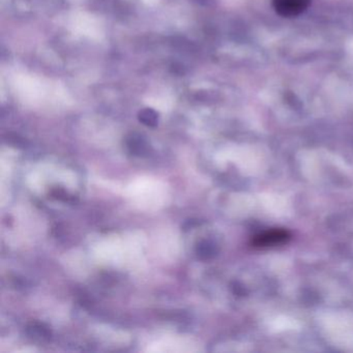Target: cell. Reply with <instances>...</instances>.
I'll use <instances>...</instances> for the list:
<instances>
[{
    "label": "cell",
    "instance_id": "7a4b0ae2",
    "mask_svg": "<svg viewBox=\"0 0 353 353\" xmlns=\"http://www.w3.org/2000/svg\"><path fill=\"white\" fill-rule=\"evenodd\" d=\"M286 236L287 233L284 231H274V232H270L268 234L257 237L255 243L257 245H272V243H279L280 241H284Z\"/></svg>",
    "mask_w": 353,
    "mask_h": 353
},
{
    "label": "cell",
    "instance_id": "6da1fadb",
    "mask_svg": "<svg viewBox=\"0 0 353 353\" xmlns=\"http://www.w3.org/2000/svg\"><path fill=\"white\" fill-rule=\"evenodd\" d=\"M311 0H274V10L283 17H294L309 7Z\"/></svg>",
    "mask_w": 353,
    "mask_h": 353
}]
</instances>
